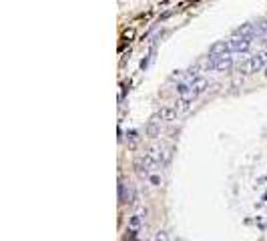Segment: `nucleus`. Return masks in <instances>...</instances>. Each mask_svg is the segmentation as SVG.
I'll return each instance as SVG.
<instances>
[{
    "label": "nucleus",
    "mask_w": 267,
    "mask_h": 241,
    "mask_svg": "<svg viewBox=\"0 0 267 241\" xmlns=\"http://www.w3.org/2000/svg\"><path fill=\"white\" fill-rule=\"evenodd\" d=\"M265 77H267V67H265Z\"/></svg>",
    "instance_id": "nucleus-8"
},
{
    "label": "nucleus",
    "mask_w": 267,
    "mask_h": 241,
    "mask_svg": "<svg viewBox=\"0 0 267 241\" xmlns=\"http://www.w3.org/2000/svg\"><path fill=\"white\" fill-rule=\"evenodd\" d=\"M159 133H161V123H159V121H151L147 125V135L149 137H157Z\"/></svg>",
    "instance_id": "nucleus-7"
},
{
    "label": "nucleus",
    "mask_w": 267,
    "mask_h": 241,
    "mask_svg": "<svg viewBox=\"0 0 267 241\" xmlns=\"http://www.w3.org/2000/svg\"><path fill=\"white\" fill-rule=\"evenodd\" d=\"M265 67H267V51H261V53L245 59L243 63H239L237 65V73L241 77H249V75H255V73L265 71Z\"/></svg>",
    "instance_id": "nucleus-1"
},
{
    "label": "nucleus",
    "mask_w": 267,
    "mask_h": 241,
    "mask_svg": "<svg viewBox=\"0 0 267 241\" xmlns=\"http://www.w3.org/2000/svg\"><path fill=\"white\" fill-rule=\"evenodd\" d=\"M235 34H237V36L255 38V36H259V26L253 24V22H247V24H241L239 28H235Z\"/></svg>",
    "instance_id": "nucleus-5"
},
{
    "label": "nucleus",
    "mask_w": 267,
    "mask_h": 241,
    "mask_svg": "<svg viewBox=\"0 0 267 241\" xmlns=\"http://www.w3.org/2000/svg\"><path fill=\"white\" fill-rule=\"evenodd\" d=\"M179 115H181V113L177 111L175 105H173V107H163L161 111H157V115L153 117V121H159V123H171V121H175Z\"/></svg>",
    "instance_id": "nucleus-3"
},
{
    "label": "nucleus",
    "mask_w": 267,
    "mask_h": 241,
    "mask_svg": "<svg viewBox=\"0 0 267 241\" xmlns=\"http://www.w3.org/2000/svg\"><path fill=\"white\" fill-rule=\"evenodd\" d=\"M209 55H217V57L233 55V53H231V46H229V40H219V42H215V44H211Z\"/></svg>",
    "instance_id": "nucleus-4"
},
{
    "label": "nucleus",
    "mask_w": 267,
    "mask_h": 241,
    "mask_svg": "<svg viewBox=\"0 0 267 241\" xmlns=\"http://www.w3.org/2000/svg\"><path fill=\"white\" fill-rule=\"evenodd\" d=\"M251 42L253 38H247V36H237L233 34L229 38V46H231V53H247L251 48Z\"/></svg>",
    "instance_id": "nucleus-2"
},
{
    "label": "nucleus",
    "mask_w": 267,
    "mask_h": 241,
    "mask_svg": "<svg viewBox=\"0 0 267 241\" xmlns=\"http://www.w3.org/2000/svg\"><path fill=\"white\" fill-rule=\"evenodd\" d=\"M119 199H121L123 205L133 203V189H131L127 183H123V181H121V185H119Z\"/></svg>",
    "instance_id": "nucleus-6"
}]
</instances>
